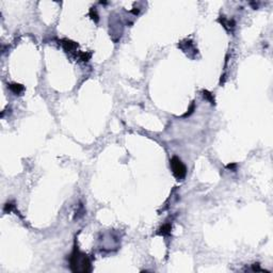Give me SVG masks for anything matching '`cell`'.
Segmentation results:
<instances>
[{"label":"cell","mask_w":273,"mask_h":273,"mask_svg":"<svg viewBox=\"0 0 273 273\" xmlns=\"http://www.w3.org/2000/svg\"><path fill=\"white\" fill-rule=\"evenodd\" d=\"M71 268L74 272H89L91 271V263L86 255L81 254L75 248L71 257Z\"/></svg>","instance_id":"cell-1"},{"label":"cell","mask_w":273,"mask_h":273,"mask_svg":"<svg viewBox=\"0 0 273 273\" xmlns=\"http://www.w3.org/2000/svg\"><path fill=\"white\" fill-rule=\"evenodd\" d=\"M170 165L174 176L177 178L178 180L184 179L186 174H187V167L184 163L181 162V160L177 157H173L170 160Z\"/></svg>","instance_id":"cell-2"},{"label":"cell","mask_w":273,"mask_h":273,"mask_svg":"<svg viewBox=\"0 0 273 273\" xmlns=\"http://www.w3.org/2000/svg\"><path fill=\"white\" fill-rule=\"evenodd\" d=\"M61 44H62L63 48L65 49V51H67V52H71V51L76 49V47H77V44L75 42L69 41V39H62V41H61Z\"/></svg>","instance_id":"cell-3"},{"label":"cell","mask_w":273,"mask_h":273,"mask_svg":"<svg viewBox=\"0 0 273 273\" xmlns=\"http://www.w3.org/2000/svg\"><path fill=\"white\" fill-rule=\"evenodd\" d=\"M9 88H10L11 91L14 93V94H16V95H19V94L24 91V86L21 84H19V83H11V84H9Z\"/></svg>","instance_id":"cell-4"},{"label":"cell","mask_w":273,"mask_h":273,"mask_svg":"<svg viewBox=\"0 0 273 273\" xmlns=\"http://www.w3.org/2000/svg\"><path fill=\"white\" fill-rule=\"evenodd\" d=\"M171 228H172V226H171V224H164L161 228L159 229V231H158V235H162V236H165V235H169L171 231Z\"/></svg>","instance_id":"cell-5"},{"label":"cell","mask_w":273,"mask_h":273,"mask_svg":"<svg viewBox=\"0 0 273 273\" xmlns=\"http://www.w3.org/2000/svg\"><path fill=\"white\" fill-rule=\"evenodd\" d=\"M203 95H204V97H205L206 99L209 100L210 103H214V97H213V95L210 92H208V91H203Z\"/></svg>","instance_id":"cell-6"},{"label":"cell","mask_w":273,"mask_h":273,"mask_svg":"<svg viewBox=\"0 0 273 273\" xmlns=\"http://www.w3.org/2000/svg\"><path fill=\"white\" fill-rule=\"evenodd\" d=\"M90 58H91V53H86V52H81V53H80V60L89 61Z\"/></svg>","instance_id":"cell-7"},{"label":"cell","mask_w":273,"mask_h":273,"mask_svg":"<svg viewBox=\"0 0 273 273\" xmlns=\"http://www.w3.org/2000/svg\"><path fill=\"white\" fill-rule=\"evenodd\" d=\"M90 14H91V16H92L93 19H95V21L98 20V15L96 14V11H95V10H93V9H92V10H91V13H90Z\"/></svg>","instance_id":"cell-8"},{"label":"cell","mask_w":273,"mask_h":273,"mask_svg":"<svg viewBox=\"0 0 273 273\" xmlns=\"http://www.w3.org/2000/svg\"><path fill=\"white\" fill-rule=\"evenodd\" d=\"M252 269H253V271H261V269L259 268L258 263H254V265H253V267H252Z\"/></svg>","instance_id":"cell-9"},{"label":"cell","mask_w":273,"mask_h":273,"mask_svg":"<svg viewBox=\"0 0 273 273\" xmlns=\"http://www.w3.org/2000/svg\"><path fill=\"white\" fill-rule=\"evenodd\" d=\"M227 167H228V169H231V170H235L236 164H228V165H227Z\"/></svg>","instance_id":"cell-10"}]
</instances>
